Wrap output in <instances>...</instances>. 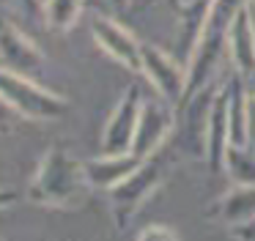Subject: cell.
<instances>
[{
    "label": "cell",
    "mask_w": 255,
    "mask_h": 241,
    "mask_svg": "<svg viewBox=\"0 0 255 241\" xmlns=\"http://www.w3.org/2000/svg\"><path fill=\"white\" fill-rule=\"evenodd\" d=\"M107 3H110L113 8H127V5H129V0H107Z\"/></svg>",
    "instance_id": "23"
},
{
    "label": "cell",
    "mask_w": 255,
    "mask_h": 241,
    "mask_svg": "<svg viewBox=\"0 0 255 241\" xmlns=\"http://www.w3.org/2000/svg\"><path fill=\"white\" fill-rule=\"evenodd\" d=\"M225 49L236 74L247 77L255 71V16L250 3L242 5L233 16L231 30H228V38H225Z\"/></svg>",
    "instance_id": "10"
},
{
    "label": "cell",
    "mask_w": 255,
    "mask_h": 241,
    "mask_svg": "<svg viewBox=\"0 0 255 241\" xmlns=\"http://www.w3.org/2000/svg\"><path fill=\"white\" fill-rule=\"evenodd\" d=\"M83 3L85 0H44V5H41V19L52 30L66 33L77 22L80 11H83Z\"/></svg>",
    "instance_id": "17"
},
{
    "label": "cell",
    "mask_w": 255,
    "mask_h": 241,
    "mask_svg": "<svg viewBox=\"0 0 255 241\" xmlns=\"http://www.w3.org/2000/svg\"><path fill=\"white\" fill-rule=\"evenodd\" d=\"M167 173H170V159H167V145L145 156L127 178H121L116 186L107 189V200H110V214L118 230H124L137 211L145 206L151 195L165 184Z\"/></svg>",
    "instance_id": "3"
},
{
    "label": "cell",
    "mask_w": 255,
    "mask_h": 241,
    "mask_svg": "<svg viewBox=\"0 0 255 241\" xmlns=\"http://www.w3.org/2000/svg\"><path fill=\"white\" fill-rule=\"evenodd\" d=\"M22 120H25L22 115H19L17 110L6 102V99L0 96V134H14Z\"/></svg>",
    "instance_id": "18"
},
{
    "label": "cell",
    "mask_w": 255,
    "mask_h": 241,
    "mask_svg": "<svg viewBox=\"0 0 255 241\" xmlns=\"http://www.w3.org/2000/svg\"><path fill=\"white\" fill-rule=\"evenodd\" d=\"M173 129H176V107L167 104L159 96L143 99V110H140L137 131H134V142H132V153L137 159L151 156L154 151L167 145Z\"/></svg>",
    "instance_id": "7"
},
{
    "label": "cell",
    "mask_w": 255,
    "mask_h": 241,
    "mask_svg": "<svg viewBox=\"0 0 255 241\" xmlns=\"http://www.w3.org/2000/svg\"><path fill=\"white\" fill-rule=\"evenodd\" d=\"M8 3L28 16H41V5H44L41 0H8Z\"/></svg>",
    "instance_id": "20"
},
{
    "label": "cell",
    "mask_w": 255,
    "mask_h": 241,
    "mask_svg": "<svg viewBox=\"0 0 255 241\" xmlns=\"http://www.w3.org/2000/svg\"><path fill=\"white\" fill-rule=\"evenodd\" d=\"M0 96L6 99L25 120H58L69 113V102L61 93L47 91L28 74L0 66Z\"/></svg>",
    "instance_id": "4"
},
{
    "label": "cell",
    "mask_w": 255,
    "mask_h": 241,
    "mask_svg": "<svg viewBox=\"0 0 255 241\" xmlns=\"http://www.w3.org/2000/svg\"><path fill=\"white\" fill-rule=\"evenodd\" d=\"M91 178L85 162L74 159L66 148L52 145L44 151L28 186V200L41 208H80L91 195Z\"/></svg>",
    "instance_id": "1"
},
{
    "label": "cell",
    "mask_w": 255,
    "mask_h": 241,
    "mask_svg": "<svg viewBox=\"0 0 255 241\" xmlns=\"http://www.w3.org/2000/svg\"><path fill=\"white\" fill-rule=\"evenodd\" d=\"M173 8H176L178 22H181V41H189V49H192L195 36H198L200 25L211 8V0H173Z\"/></svg>",
    "instance_id": "16"
},
{
    "label": "cell",
    "mask_w": 255,
    "mask_h": 241,
    "mask_svg": "<svg viewBox=\"0 0 255 241\" xmlns=\"http://www.w3.org/2000/svg\"><path fill=\"white\" fill-rule=\"evenodd\" d=\"M250 0H211V8L206 14L203 25H200L195 44L189 49V66H187V96L181 104H187L192 96H198L200 91H206L211 74L217 71L220 55L225 52V38L231 30V22L236 16V11L242 5H247ZM178 104V107H181Z\"/></svg>",
    "instance_id": "2"
},
{
    "label": "cell",
    "mask_w": 255,
    "mask_h": 241,
    "mask_svg": "<svg viewBox=\"0 0 255 241\" xmlns=\"http://www.w3.org/2000/svg\"><path fill=\"white\" fill-rule=\"evenodd\" d=\"M44 63V52L33 38H28L11 19L0 16V66L19 74H36Z\"/></svg>",
    "instance_id": "9"
},
{
    "label": "cell",
    "mask_w": 255,
    "mask_h": 241,
    "mask_svg": "<svg viewBox=\"0 0 255 241\" xmlns=\"http://www.w3.org/2000/svg\"><path fill=\"white\" fill-rule=\"evenodd\" d=\"M140 74L151 82L156 96L178 110V104L187 96V69L178 66L173 55H167L156 44L143 41L140 44Z\"/></svg>",
    "instance_id": "5"
},
{
    "label": "cell",
    "mask_w": 255,
    "mask_h": 241,
    "mask_svg": "<svg viewBox=\"0 0 255 241\" xmlns=\"http://www.w3.org/2000/svg\"><path fill=\"white\" fill-rule=\"evenodd\" d=\"M137 241H181V236L167 225H148L137 233Z\"/></svg>",
    "instance_id": "19"
},
{
    "label": "cell",
    "mask_w": 255,
    "mask_h": 241,
    "mask_svg": "<svg viewBox=\"0 0 255 241\" xmlns=\"http://www.w3.org/2000/svg\"><path fill=\"white\" fill-rule=\"evenodd\" d=\"M222 170L236 186L255 184V151L253 145H228L225 159H222Z\"/></svg>",
    "instance_id": "15"
},
{
    "label": "cell",
    "mask_w": 255,
    "mask_h": 241,
    "mask_svg": "<svg viewBox=\"0 0 255 241\" xmlns=\"http://www.w3.org/2000/svg\"><path fill=\"white\" fill-rule=\"evenodd\" d=\"M217 219L233 225V228H242V225H253L255 222V184L247 186H233L231 192L220 197L211 208Z\"/></svg>",
    "instance_id": "13"
},
{
    "label": "cell",
    "mask_w": 255,
    "mask_h": 241,
    "mask_svg": "<svg viewBox=\"0 0 255 241\" xmlns=\"http://www.w3.org/2000/svg\"><path fill=\"white\" fill-rule=\"evenodd\" d=\"M228 145H250V91L242 74L228 80Z\"/></svg>",
    "instance_id": "12"
},
{
    "label": "cell",
    "mask_w": 255,
    "mask_h": 241,
    "mask_svg": "<svg viewBox=\"0 0 255 241\" xmlns=\"http://www.w3.org/2000/svg\"><path fill=\"white\" fill-rule=\"evenodd\" d=\"M250 5H253V8H255V0H250Z\"/></svg>",
    "instance_id": "24"
},
{
    "label": "cell",
    "mask_w": 255,
    "mask_h": 241,
    "mask_svg": "<svg viewBox=\"0 0 255 241\" xmlns=\"http://www.w3.org/2000/svg\"><path fill=\"white\" fill-rule=\"evenodd\" d=\"M140 162H143V159H137L132 151L116 153V156H105V153H102L99 159L85 162V170H88L91 186H94V189H105L107 192L110 186H116L121 178H127V175L132 173Z\"/></svg>",
    "instance_id": "14"
},
{
    "label": "cell",
    "mask_w": 255,
    "mask_h": 241,
    "mask_svg": "<svg viewBox=\"0 0 255 241\" xmlns=\"http://www.w3.org/2000/svg\"><path fill=\"white\" fill-rule=\"evenodd\" d=\"M228 148V82L214 91L209 107V118H206V162L214 173L222 170V159H225Z\"/></svg>",
    "instance_id": "11"
},
{
    "label": "cell",
    "mask_w": 255,
    "mask_h": 241,
    "mask_svg": "<svg viewBox=\"0 0 255 241\" xmlns=\"http://www.w3.org/2000/svg\"><path fill=\"white\" fill-rule=\"evenodd\" d=\"M140 110H143V91H140V85H129L116 102V107H113L110 118L105 123V131H102V153L105 156L132 151Z\"/></svg>",
    "instance_id": "6"
},
{
    "label": "cell",
    "mask_w": 255,
    "mask_h": 241,
    "mask_svg": "<svg viewBox=\"0 0 255 241\" xmlns=\"http://www.w3.org/2000/svg\"><path fill=\"white\" fill-rule=\"evenodd\" d=\"M244 82H247L250 99H255V71H253V74H247V77H244Z\"/></svg>",
    "instance_id": "22"
},
{
    "label": "cell",
    "mask_w": 255,
    "mask_h": 241,
    "mask_svg": "<svg viewBox=\"0 0 255 241\" xmlns=\"http://www.w3.org/2000/svg\"><path fill=\"white\" fill-rule=\"evenodd\" d=\"M11 203H17V192H14V189H3V186H0V211L8 208Z\"/></svg>",
    "instance_id": "21"
},
{
    "label": "cell",
    "mask_w": 255,
    "mask_h": 241,
    "mask_svg": "<svg viewBox=\"0 0 255 241\" xmlns=\"http://www.w3.org/2000/svg\"><path fill=\"white\" fill-rule=\"evenodd\" d=\"M91 33H94V41L99 44V49L107 58H113L124 69L140 74V44L143 41H137L121 22L107 14H96L94 22H91Z\"/></svg>",
    "instance_id": "8"
}]
</instances>
